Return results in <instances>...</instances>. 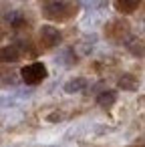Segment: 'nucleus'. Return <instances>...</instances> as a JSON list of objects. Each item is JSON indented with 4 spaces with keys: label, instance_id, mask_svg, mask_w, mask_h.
<instances>
[{
    "label": "nucleus",
    "instance_id": "obj_1",
    "mask_svg": "<svg viewBox=\"0 0 145 147\" xmlns=\"http://www.w3.org/2000/svg\"><path fill=\"white\" fill-rule=\"evenodd\" d=\"M20 75H22V81L26 85H36V83L47 79V67L42 63H30L20 71Z\"/></svg>",
    "mask_w": 145,
    "mask_h": 147
},
{
    "label": "nucleus",
    "instance_id": "obj_2",
    "mask_svg": "<svg viewBox=\"0 0 145 147\" xmlns=\"http://www.w3.org/2000/svg\"><path fill=\"white\" fill-rule=\"evenodd\" d=\"M40 38H42V42H45L47 47H55V45L61 42V32H59L55 26H42Z\"/></svg>",
    "mask_w": 145,
    "mask_h": 147
},
{
    "label": "nucleus",
    "instance_id": "obj_3",
    "mask_svg": "<svg viewBox=\"0 0 145 147\" xmlns=\"http://www.w3.org/2000/svg\"><path fill=\"white\" fill-rule=\"evenodd\" d=\"M18 59H20L18 47L10 45V47H2V49H0V63H14Z\"/></svg>",
    "mask_w": 145,
    "mask_h": 147
},
{
    "label": "nucleus",
    "instance_id": "obj_4",
    "mask_svg": "<svg viewBox=\"0 0 145 147\" xmlns=\"http://www.w3.org/2000/svg\"><path fill=\"white\" fill-rule=\"evenodd\" d=\"M85 89H87V79H83V77H77V79H71L69 83H65V91H67L69 95L81 93V91H85Z\"/></svg>",
    "mask_w": 145,
    "mask_h": 147
},
{
    "label": "nucleus",
    "instance_id": "obj_5",
    "mask_svg": "<svg viewBox=\"0 0 145 147\" xmlns=\"http://www.w3.org/2000/svg\"><path fill=\"white\" fill-rule=\"evenodd\" d=\"M115 101H117V93H115V91H103V93L97 97V103H99L101 107H111Z\"/></svg>",
    "mask_w": 145,
    "mask_h": 147
},
{
    "label": "nucleus",
    "instance_id": "obj_6",
    "mask_svg": "<svg viewBox=\"0 0 145 147\" xmlns=\"http://www.w3.org/2000/svg\"><path fill=\"white\" fill-rule=\"evenodd\" d=\"M127 49H129L133 55L145 57V45H143L141 40H137V38H129V42H127Z\"/></svg>",
    "mask_w": 145,
    "mask_h": 147
},
{
    "label": "nucleus",
    "instance_id": "obj_7",
    "mask_svg": "<svg viewBox=\"0 0 145 147\" xmlns=\"http://www.w3.org/2000/svg\"><path fill=\"white\" fill-rule=\"evenodd\" d=\"M141 2V0H117V8L123 10V12H131L135 10V6Z\"/></svg>",
    "mask_w": 145,
    "mask_h": 147
},
{
    "label": "nucleus",
    "instance_id": "obj_8",
    "mask_svg": "<svg viewBox=\"0 0 145 147\" xmlns=\"http://www.w3.org/2000/svg\"><path fill=\"white\" fill-rule=\"evenodd\" d=\"M119 87H123V89H127V91H135V89H137V81H135L131 75H125V77H121Z\"/></svg>",
    "mask_w": 145,
    "mask_h": 147
}]
</instances>
